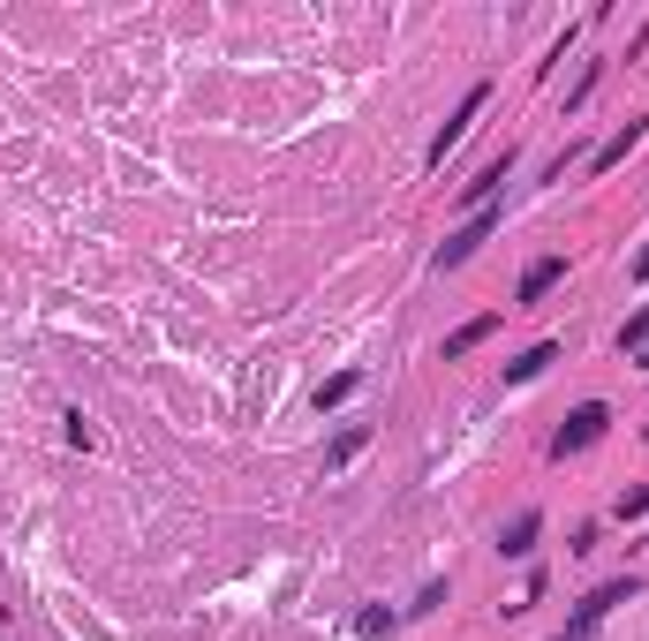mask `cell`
<instances>
[{
    "mask_svg": "<svg viewBox=\"0 0 649 641\" xmlns=\"http://www.w3.org/2000/svg\"><path fill=\"white\" fill-rule=\"evenodd\" d=\"M355 453H363V430H341V445H333V453H325V469H347V461H355Z\"/></svg>",
    "mask_w": 649,
    "mask_h": 641,
    "instance_id": "5bb4252c",
    "label": "cell"
},
{
    "mask_svg": "<svg viewBox=\"0 0 649 641\" xmlns=\"http://www.w3.org/2000/svg\"><path fill=\"white\" fill-rule=\"evenodd\" d=\"M506 167H514V151H506V159H491V167L461 189V204H491V197H499V181H506Z\"/></svg>",
    "mask_w": 649,
    "mask_h": 641,
    "instance_id": "52a82bcc",
    "label": "cell"
},
{
    "mask_svg": "<svg viewBox=\"0 0 649 641\" xmlns=\"http://www.w3.org/2000/svg\"><path fill=\"white\" fill-rule=\"evenodd\" d=\"M552 362H559V347H552V340H536L528 355H514V362H506V385H528V378H544Z\"/></svg>",
    "mask_w": 649,
    "mask_h": 641,
    "instance_id": "5b68a950",
    "label": "cell"
},
{
    "mask_svg": "<svg viewBox=\"0 0 649 641\" xmlns=\"http://www.w3.org/2000/svg\"><path fill=\"white\" fill-rule=\"evenodd\" d=\"M635 272H649V250H642V256H635Z\"/></svg>",
    "mask_w": 649,
    "mask_h": 641,
    "instance_id": "2e32d148",
    "label": "cell"
},
{
    "mask_svg": "<svg viewBox=\"0 0 649 641\" xmlns=\"http://www.w3.org/2000/svg\"><path fill=\"white\" fill-rule=\"evenodd\" d=\"M536 528H544V521H536V513H521L514 528L499 536V551H506V558H528V551H536Z\"/></svg>",
    "mask_w": 649,
    "mask_h": 641,
    "instance_id": "9c48e42d",
    "label": "cell"
},
{
    "mask_svg": "<svg viewBox=\"0 0 649 641\" xmlns=\"http://www.w3.org/2000/svg\"><path fill=\"white\" fill-rule=\"evenodd\" d=\"M491 227H499V219H491V212H477L469 227H461V234H446V250H438V272H446V264H461V256L477 250V242L491 234Z\"/></svg>",
    "mask_w": 649,
    "mask_h": 641,
    "instance_id": "277c9868",
    "label": "cell"
},
{
    "mask_svg": "<svg viewBox=\"0 0 649 641\" xmlns=\"http://www.w3.org/2000/svg\"><path fill=\"white\" fill-rule=\"evenodd\" d=\"M605 423H611V408L605 400H582V408H574V416H566V430L559 438H552V453H589V445H597V438H605Z\"/></svg>",
    "mask_w": 649,
    "mask_h": 641,
    "instance_id": "7a4b0ae2",
    "label": "cell"
},
{
    "mask_svg": "<svg viewBox=\"0 0 649 641\" xmlns=\"http://www.w3.org/2000/svg\"><path fill=\"white\" fill-rule=\"evenodd\" d=\"M619 347H627V355H642V347H649V302L635 309V317H627V333H619Z\"/></svg>",
    "mask_w": 649,
    "mask_h": 641,
    "instance_id": "4fadbf2b",
    "label": "cell"
},
{
    "mask_svg": "<svg viewBox=\"0 0 649 641\" xmlns=\"http://www.w3.org/2000/svg\"><path fill=\"white\" fill-rule=\"evenodd\" d=\"M619 603H635V581H605V589H589V597L574 603V619H566L559 641H597V627H605Z\"/></svg>",
    "mask_w": 649,
    "mask_h": 641,
    "instance_id": "6da1fadb",
    "label": "cell"
},
{
    "mask_svg": "<svg viewBox=\"0 0 649 641\" xmlns=\"http://www.w3.org/2000/svg\"><path fill=\"white\" fill-rule=\"evenodd\" d=\"M355 634H363V641H386L392 634V611H386V603H363V611H355Z\"/></svg>",
    "mask_w": 649,
    "mask_h": 641,
    "instance_id": "30bf717a",
    "label": "cell"
},
{
    "mask_svg": "<svg viewBox=\"0 0 649 641\" xmlns=\"http://www.w3.org/2000/svg\"><path fill=\"white\" fill-rule=\"evenodd\" d=\"M635 144H642V122H627V128H619V136H611V144H605V151L589 159V167H597V174H611V167H619V159H627V151H635Z\"/></svg>",
    "mask_w": 649,
    "mask_h": 641,
    "instance_id": "ba28073f",
    "label": "cell"
},
{
    "mask_svg": "<svg viewBox=\"0 0 649 641\" xmlns=\"http://www.w3.org/2000/svg\"><path fill=\"white\" fill-rule=\"evenodd\" d=\"M355 385H363V370H341V378H325V385H317V408H341Z\"/></svg>",
    "mask_w": 649,
    "mask_h": 641,
    "instance_id": "7c38bea8",
    "label": "cell"
},
{
    "mask_svg": "<svg viewBox=\"0 0 649 641\" xmlns=\"http://www.w3.org/2000/svg\"><path fill=\"white\" fill-rule=\"evenodd\" d=\"M635 513H649V491H642V483H627V498H619V521H635Z\"/></svg>",
    "mask_w": 649,
    "mask_h": 641,
    "instance_id": "9a60e30c",
    "label": "cell"
},
{
    "mask_svg": "<svg viewBox=\"0 0 649 641\" xmlns=\"http://www.w3.org/2000/svg\"><path fill=\"white\" fill-rule=\"evenodd\" d=\"M559 256H536V264H528V272H521V302H536V295H552V287H559Z\"/></svg>",
    "mask_w": 649,
    "mask_h": 641,
    "instance_id": "8992f818",
    "label": "cell"
},
{
    "mask_svg": "<svg viewBox=\"0 0 649 641\" xmlns=\"http://www.w3.org/2000/svg\"><path fill=\"white\" fill-rule=\"evenodd\" d=\"M491 325H499V317H469V325L446 340V355H469V347H483V340H491Z\"/></svg>",
    "mask_w": 649,
    "mask_h": 641,
    "instance_id": "8fae6325",
    "label": "cell"
},
{
    "mask_svg": "<svg viewBox=\"0 0 649 641\" xmlns=\"http://www.w3.org/2000/svg\"><path fill=\"white\" fill-rule=\"evenodd\" d=\"M483 98H491V91H469V98H461V106H453V122H446V128H438V136H431V167H446V151H453V144H461V136H469V122H477V114H483Z\"/></svg>",
    "mask_w": 649,
    "mask_h": 641,
    "instance_id": "3957f363",
    "label": "cell"
}]
</instances>
